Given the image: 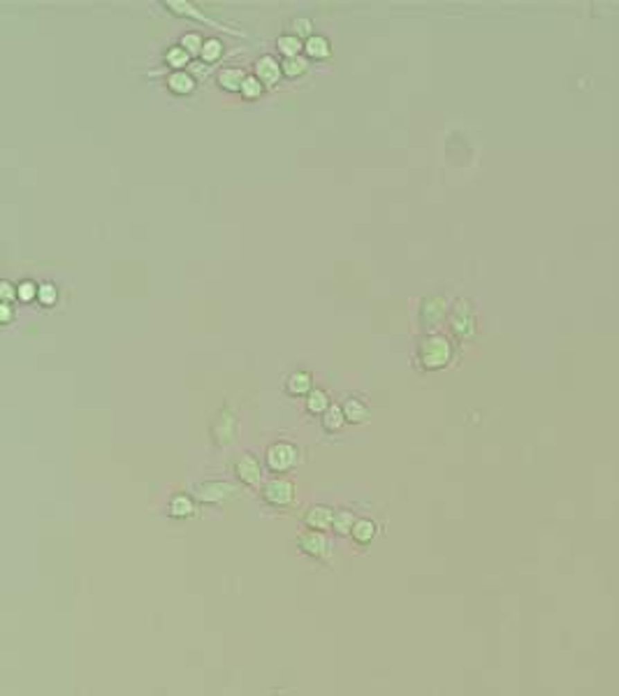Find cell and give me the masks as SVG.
<instances>
[{
	"label": "cell",
	"instance_id": "18",
	"mask_svg": "<svg viewBox=\"0 0 619 696\" xmlns=\"http://www.w3.org/2000/svg\"><path fill=\"white\" fill-rule=\"evenodd\" d=\"M244 70H237V68H225L218 72V86L225 91H242V84H244Z\"/></svg>",
	"mask_w": 619,
	"mask_h": 696
},
{
	"label": "cell",
	"instance_id": "17",
	"mask_svg": "<svg viewBox=\"0 0 619 696\" xmlns=\"http://www.w3.org/2000/svg\"><path fill=\"white\" fill-rule=\"evenodd\" d=\"M168 89L172 93H177V96H186V93H190L192 89H195V79H192L188 72L177 70L168 77Z\"/></svg>",
	"mask_w": 619,
	"mask_h": 696
},
{
	"label": "cell",
	"instance_id": "15",
	"mask_svg": "<svg viewBox=\"0 0 619 696\" xmlns=\"http://www.w3.org/2000/svg\"><path fill=\"white\" fill-rule=\"evenodd\" d=\"M285 388H288L290 395H309L314 390V376L309 371H292Z\"/></svg>",
	"mask_w": 619,
	"mask_h": 696
},
{
	"label": "cell",
	"instance_id": "31",
	"mask_svg": "<svg viewBox=\"0 0 619 696\" xmlns=\"http://www.w3.org/2000/svg\"><path fill=\"white\" fill-rule=\"evenodd\" d=\"M292 28H295V35L297 37H311V30H314V21L306 17H297L292 21Z\"/></svg>",
	"mask_w": 619,
	"mask_h": 696
},
{
	"label": "cell",
	"instance_id": "12",
	"mask_svg": "<svg viewBox=\"0 0 619 696\" xmlns=\"http://www.w3.org/2000/svg\"><path fill=\"white\" fill-rule=\"evenodd\" d=\"M443 316H445V300L443 297H427V300H422L420 323L434 325V323L441 321Z\"/></svg>",
	"mask_w": 619,
	"mask_h": 696
},
{
	"label": "cell",
	"instance_id": "8",
	"mask_svg": "<svg viewBox=\"0 0 619 696\" xmlns=\"http://www.w3.org/2000/svg\"><path fill=\"white\" fill-rule=\"evenodd\" d=\"M232 469H235V476L239 481L244 483V485H258L260 483V476H262V469H260V462H258V457L253 455V453H244V455H239L235 464H232Z\"/></svg>",
	"mask_w": 619,
	"mask_h": 696
},
{
	"label": "cell",
	"instance_id": "30",
	"mask_svg": "<svg viewBox=\"0 0 619 696\" xmlns=\"http://www.w3.org/2000/svg\"><path fill=\"white\" fill-rule=\"evenodd\" d=\"M17 290H19V300L21 302H33L39 293V286H35L33 281H21L17 286Z\"/></svg>",
	"mask_w": 619,
	"mask_h": 696
},
{
	"label": "cell",
	"instance_id": "16",
	"mask_svg": "<svg viewBox=\"0 0 619 696\" xmlns=\"http://www.w3.org/2000/svg\"><path fill=\"white\" fill-rule=\"evenodd\" d=\"M304 51L309 54L311 58L316 61H323V58H330L332 56V44L328 37L323 35H311L309 39L304 42Z\"/></svg>",
	"mask_w": 619,
	"mask_h": 696
},
{
	"label": "cell",
	"instance_id": "20",
	"mask_svg": "<svg viewBox=\"0 0 619 696\" xmlns=\"http://www.w3.org/2000/svg\"><path fill=\"white\" fill-rule=\"evenodd\" d=\"M346 422V416H343V407H330L328 411L323 413V427L325 432H339Z\"/></svg>",
	"mask_w": 619,
	"mask_h": 696
},
{
	"label": "cell",
	"instance_id": "1",
	"mask_svg": "<svg viewBox=\"0 0 619 696\" xmlns=\"http://www.w3.org/2000/svg\"><path fill=\"white\" fill-rule=\"evenodd\" d=\"M452 360V343L448 337L443 334H429L424 337L418 346V362H420L422 369L436 371L448 367Z\"/></svg>",
	"mask_w": 619,
	"mask_h": 696
},
{
	"label": "cell",
	"instance_id": "19",
	"mask_svg": "<svg viewBox=\"0 0 619 696\" xmlns=\"http://www.w3.org/2000/svg\"><path fill=\"white\" fill-rule=\"evenodd\" d=\"M330 407L332 404H330V397H328L325 390H311V393L306 395V411H309V413L323 416Z\"/></svg>",
	"mask_w": 619,
	"mask_h": 696
},
{
	"label": "cell",
	"instance_id": "26",
	"mask_svg": "<svg viewBox=\"0 0 619 696\" xmlns=\"http://www.w3.org/2000/svg\"><path fill=\"white\" fill-rule=\"evenodd\" d=\"M165 61H168L172 68H179L181 70L183 65H188L190 61V54L183 49V46H172V49L168 51V56H165Z\"/></svg>",
	"mask_w": 619,
	"mask_h": 696
},
{
	"label": "cell",
	"instance_id": "3",
	"mask_svg": "<svg viewBox=\"0 0 619 696\" xmlns=\"http://www.w3.org/2000/svg\"><path fill=\"white\" fill-rule=\"evenodd\" d=\"M450 328L459 339H469V337H474L476 316H474V307H471V300H467V297H459V300L452 304Z\"/></svg>",
	"mask_w": 619,
	"mask_h": 696
},
{
	"label": "cell",
	"instance_id": "25",
	"mask_svg": "<svg viewBox=\"0 0 619 696\" xmlns=\"http://www.w3.org/2000/svg\"><path fill=\"white\" fill-rule=\"evenodd\" d=\"M262 91H264V86L262 82L258 77H246L244 79V84H242V96L246 98V100H255V98H260L262 96Z\"/></svg>",
	"mask_w": 619,
	"mask_h": 696
},
{
	"label": "cell",
	"instance_id": "13",
	"mask_svg": "<svg viewBox=\"0 0 619 696\" xmlns=\"http://www.w3.org/2000/svg\"><path fill=\"white\" fill-rule=\"evenodd\" d=\"M343 416H346V420L352 422V425H362L369 418V409H367V404L362 400H357V397H348V402L343 404Z\"/></svg>",
	"mask_w": 619,
	"mask_h": 696
},
{
	"label": "cell",
	"instance_id": "28",
	"mask_svg": "<svg viewBox=\"0 0 619 696\" xmlns=\"http://www.w3.org/2000/svg\"><path fill=\"white\" fill-rule=\"evenodd\" d=\"M37 300H39L42 307H51V304H56L58 290H56L54 283H42V286H39V293H37Z\"/></svg>",
	"mask_w": 619,
	"mask_h": 696
},
{
	"label": "cell",
	"instance_id": "6",
	"mask_svg": "<svg viewBox=\"0 0 619 696\" xmlns=\"http://www.w3.org/2000/svg\"><path fill=\"white\" fill-rule=\"evenodd\" d=\"M192 490H195V497L202 503H221L237 494V488L225 481H204V483H197Z\"/></svg>",
	"mask_w": 619,
	"mask_h": 696
},
{
	"label": "cell",
	"instance_id": "33",
	"mask_svg": "<svg viewBox=\"0 0 619 696\" xmlns=\"http://www.w3.org/2000/svg\"><path fill=\"white\" fill-rule=\"evenodd\" d=\"M0 318H3V325H10V321H12L10 304H3V307H0Z\"/></svg>",
	"mask_w": 619,
	"mask_h": 696
},
{
	"label": "cell",
	"instance_id": "21",
	"mask_svg": "<svg viewBox=\"0 0 619 696\" xmlns=\"http://www.w3.org/2000/svg\"><path fill=\"white\" fill-rule=\"evenodd\" d=\"M276 46H278V51H281L285 58L299 56V51L304 49V44L299 42L297 35H281V37L276 39Z\"/></svg>",
	"mask_w": 619,
	"mask_h": 696
},
{
	"label": "cell",
	"instance_id": "11",
	"mask_svg": "<svg viewBox=\"0 0 619 696\" xmlns=\"http://www.w3.org/2000/svg\"><path fill=\"white\" fill-rule=\"evenodd\" d=\"M168 513H170V518H177V520L192 518V515H195V501H192V497L179 492L170 499Z\"/></svg>",
	"mask_w": 619,
	"mask_h": 696
},
{
	"label": "cell",
	"instance_id": "7",
	"mask_svg": "<svg viewBox=\"0 0 619 696\" xmlns=\"http://www.w3.org/2000/svg\"><path fill=\"white\" fill-rule=\"evenodd\" d=\"M297 548H299V553L314 557V560H328V555H330V543L325 539V534L314 532V529L302 532L297 536Z\"/></svg>",
	"mask_w": 619,
	"mask_h": 696
},
{
	"label": "cell",
	"instance_id": "24",
	"mask_svg": "<svg viewBox=\"0 0 619 696\" xmlns=\"http://www.w3.org/2000/svg\"><path fill=\"white\" fill-rule=\"evenodd\" d=\"M352 525H355V518H352L350 510H339L337 518H334V525H332V529H334V532H337L339 536H346V534H350V532H352Z\"/></svg>",
	"mask_w": 619,
	"mask_h": 696
},
{
	"label": "cell",
	"instance_id": "10",
	"mask_svg": "<svg viewBox=\"0 0 619 696\" xmlns=\"http://www.w3.org/2000/svg\"><path fill=\"white\" fill-rule=\"evenodd\" d=\"M281 75H283V70H281V63H278L276 58L262 56L260 61L255 63V77L260 79L262 84L274 86V84H278V79H281Z\"/></svg>",
	"mask_w": 619,
	"mask_h": 696
},
{
	"label": "cell",
	"instance_id": "23",
	"mask_svg": "<svg viewBox=\"0 0 619 696\" xmlns=\"http://www.w3.org/2000/svg\"><path fill=\"white\" fill-rule=\"evenodd\" d=\"M202 61L204 63H216L218 58L223 56V42L221 39H216V37H211V39H204V46H202Z\"/></svg>",
	"mask_w": 619,
	"mask_h": 696
},
{
	"label": "cell",
	"instance_id": "32",
	"mask_svg": "<svg viewBox=\"0 0 619 696\" xmlns=\"http://www.w3.org/2000/svg\"><path fill=\"white\" fill-rule=\"evenodd\" d=\"M0 297H3V302L8 304V302L15 300V297H19V290L12 286L10 281H0Z\"/></svg>",
	"mask_w": 619,
	"mask_h": 696
},
{
	"label": "cell",
	"instance_id": "2",
	"mask_svg": "<svg viewBox=\"0 0 619 696\" xmlns=\"http://www.w3.org/2000/svg\"><path fill=\"white\" fill-rule=\"evenodd\" d=\"M264 462H267V469L274 474H285L290 472L292 467H297L299 462V448L295 443H288V441H276L271 443L264 453Z\"/></svg>",
	"mask_w": 619,
	"mask_h": 696
},
{
	"label": "cell",
	"instance_id": "29",
	"mask_svg": "<svg viewBox=\"0 0 619 696\" xmlns=\"http://www.w3.org/2000/svg\"><path fill=\"white\" fill-rule=\"evenodd\" d=\"M165 8H170L172 12H177V15H188V17H195V19H204L190 3H183V0H170V3H165Z\"/></svg>",
	"mask_w": 619,
	"mask_h": 696
},
{
	"label": "cell",
	"instance_id": "22",
	"mask_svg": "<svg viewBox=\"0 0 619 696\" xmlns=\"http://www.w3.org/2000/svg\"><path fill=\"white\" fill-rule=\"evenodd\" d=\"M306 68H309V63H306V58L302 56H292V58H285V61L281 63V70H283V75L285 77H299V75H304Z\"/></svg>",
	"mask_w": 619,
	"mask_h": 696
},
{
	"label": "cell",
	"instance_id": "14",
	"mask_svg": "<svg viewBox=\"0 0 619 696\" xmlns=\"http://www.w3.org/2000/svg\"><path fill=\"white\" fill-rule=\"evenodd\" d=\"M376 532H378L376 522L362 518V520H355L350 536H352V541H355L357 546H369V543L376 539Z\"/></svg>",
	"mask_w": 619,
	"mask_h": 696
},
{
	"label": "cell",
	"instance_id": "4",
	"mask_svg": "<svg viewBox=\"0 0 619 696\" xmlns=\"http://www.w3.org/2000/svg\"><path fill=\"white\" fill-rule=\"evenodd\" d=\"M262 499L267 501L269 506H276V508L290 506V503L295 501V483L288 479H271L269 483H264Z\"/></svg>",
	"mask_w": 619,
	"mask_h": 696
},
{
	"label": "cell",
	"instance_id": "5",
	"mask_svg": "<svg viewBox=\"0 0 619 696\" xmlns=\"http://www.w3.org/2000/svg\"><path fill=\"white\" fill-rule=\"evenodd\" d=\"M235 432H237L235 411H232V407H225L218 411V416L211 422V439H214L216 446H230L235 441Z\"/></svg>",
	"mask_w": 619,
	"mask_h": 696
},
{
	"label": "cell",
	"instance_id": "9",
	"mask_svg": "<svg viewBox=\"0 0 619 696\" xmlns=\"http://www.w3.org/2000/svg\"><path fill=\"white\" fill-rule=\"evenodd\" d=\"M334 518H337V513L330 506L316 503V506H311L309 510H306L304 525L309 529H314V532H325V529H330L332 525H334Z\"/></svg>",
	"mask_w": 619,
	"mask_h": 696
},
{
	"label": "cell",
	"instance_id": "27",
	"mask_svg": "<svg viewBox=\"0 0 619 696\" xmlns=\"http://www.w3.org/2000/svg\"><path fill=\"white\" fill-rule=\"evenodd\" d=\"M181 46L186 51H188L190 56H195V54H202V46H204V39L197 35V33H186V35L181 37Z\"/></svg>",
	"mask_w": 619,
	"mask_h": 696
}]
</instances>
